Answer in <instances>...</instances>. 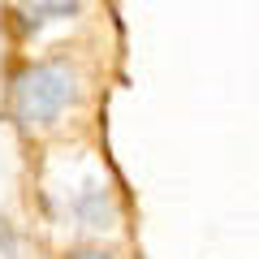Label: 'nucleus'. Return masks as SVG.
Masks as SVG:
<instances>
[{"label": "nucleus", "mask_w": 259, "mask_h": 259, "mask_svg": "<svg viewBox=\"0 0 259 259\" xmlns=\"http://www.w3.org/2000/svg\"><path fill=\"white\" fill-rule=\"evenodd\" d=\"M22 26H39V22L48 18H69L74 13V5H22Z\"/></svg>", "instance_id": "2"}, {"label": "nucleus", "mask_w": 259, "mask_h": 259, "mask_svg": "<svg viewBox=\"0 0 259 259\" xmlns=\"http://www.w3.org/2000/svg\"><path fill=\"white\" fill-rule=\"evenodd\" d=\"M74 259H112V255H100V250H78Z\"/></svg>", "instance_id": "3"}, {"label": "nucleus", "mask_w": 259, "mask_h": 259, "mask_svg": "<svg viewBox=\"0 0 259 259\" xmlns=\"http://www.w3.org/2000/svg\"><path fill=\"white\" fill-rule=\"evenodd\" d=\"M69 100H74V78L56 61L26 65L13 78V112H18L22 125H48V121H56Z\"/></svg>", "instance_id": "1"}]
</instances>
